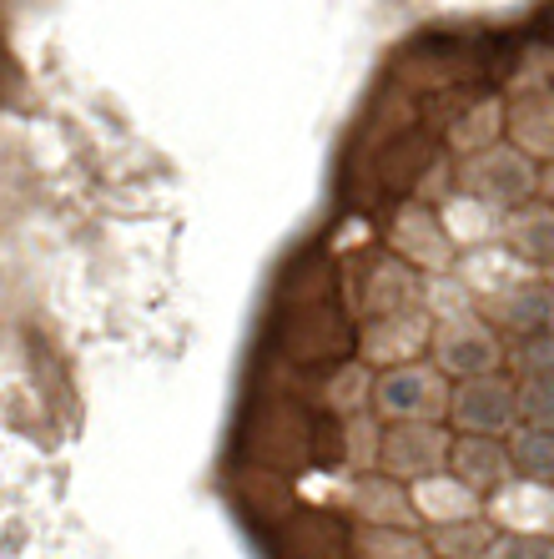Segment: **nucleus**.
I'll return each mask as SVG.
<instances>
[{
  "instance_id": "15",
  "label": "nucleus",
  "mask_w": 554,
  "mask_h": 559,
  "mask_svg": "<svg viewBox=\"0 0 554 559\" xmlns=\"http://www.w3.org/2000/svg\"><path fill=\"white\" fill-rule=\"evenodd\" d=\"M453 277L474 293V302H490L499 298L504 287L524 283V277H540L529 273L524 262H515V252L504 248V242H494V248H474V252H459V262H453Z\"/></svg>"
},
{
  "instance_id": "24",
  "label": "nucleus",
  "mask_w": 554,
  "mask_h": 559,
  "mask_svg": "<svg viewBox=\"0 0 554 559\" xmlns=\"http://www.w3.org/2000/svg\"><path fill=\"white\" fill-rule=\"evenodd\" d=\"M504 368L515 383H529V378H554V333H534V338L504 343Z\"/></svg>"
},
{
  "instance_id": "14",
  "label": "nucleus",
  "mask_w": 554,
  "mask_h": 559,
  "mask_svg": "<svg viewBox=\"0 0 554 559\" xmlns=\"http://www.w3.org/2000/svg\"><path fill=\"white\" fill-rule=\"evenodd\" d=\"M449 474L464 484V489H474L479 499H490L494 489H504V484L515 479L504 439H453Z\"/></svg>"
},
{
  "instance_id": "1",
  "label": "nucleus",
  "mask_w": 554,
  "mask_h": 559,
  "mask_svg": "<svg viewBox=\"0 0 554 559\" xmlns=\"http://www.w3.org/2000/svg\"><path fill=\"white\" fill-rule=\"evenodd\" d=\"M453 192H469L474 202H484V207H494L499 217H509V212L529 207V202L540 197V167H534L524 152H515L509 142H499V146H490V152L464 156V162L453 167Z\"/></svg>"
},
{
  "instance_id": "21",
  "label": "nucleus",
  "mask_w": 554,
  "mask_h": 559,
  "mask_svg": "<svg viewBox=\"0 0 554 559\" xmlns=\"http://www.w3.org/2000/svg\"><path fill=\"white\" fill-rule=\"evenodd\" d=\"M509 468H515V479H529V484H554V433L550 429H524L519 424L509 439Z\"/></svg>"
},
{
  "instance_id": "9",
  "label": "nucleus",
  "mask_w": 554,
  "mask_h": 559,
  "mask_svg": "<svg viewBox=\"0 0 554 559\" xmlns=\"http://www.w3.org/2000/svg\"><path fill=\"white\" fill-rule=\"evenodd\" d=\"M484 514L499 534H529V539H554V484L509 479L484 499Z\"/></svg>"
},
{
  "instance_id": "23",
  "label": "nucleus",
  "mask_w": 554,
  "mask_h": 559,
  "mask_svg": "<svg viewBox=\"0 0 554 559\" xmlns=\"http://www.w3.org/2000/svg\"><path fill=\"white\" fill-rule=\"evenodd\" d=\"M353 559H434L428 539L419 530H358Z\"/></svg>"
},
{
  "instance_id": "18",
  "label": "nucleus",
  "mask_w": 554,
  "mask_h": 559,
  "mask_svg": "<svg viewBox=\"0 0 554 559\" xmlns=\"http://www.w3.org/2000/svg\"><path fill=\"white\" fill-rule=\"evenodd\" d=\"M499 142H504V102L499 96H479V102H469L464 111L449 121V152H459V162L490 152V146H499Z\"/></svg>"
},
{
  "instance_id": "12",
  "label": "nucleus",
  "mask_w": 554,
  "mask_h": 559,
  "mask_svg": "<svg viewBox=\"0 0 554 559\" xmlns=\"http://www.w3.org/2000/svg\"><path fill=\"white\" fill-rule=\"evenodd\" d=\"M349 509L363 520V530H419V509L409 499V484L388 474H363L349 489Z\"/></svg>"
},
{
  "instance_id": "3",
  "label": "nucleus",
  "mask_w": 554,
  "mask_h": 559,
  "mask_svg": "<svg viewBox=\"0 0 554 559\" xmlns=\"http://www.w3.org/2000/svg\"><path fill=\"white\" fill-rule=\"evenodd\" d=\"M449 378L434 364H403L374 378V418L378 424H444L449 418Z\"/></svg>"
},
{
  "instance_id": "13",
  "label": "nucleus",
  "mask_w": 554,
  "mask_h": 559,
  "mask_svg": "<svg viewBox=\"0 0 554 559\" xmlns=\"http://www.w3.org/2000/svg\"><path fill=\"white\" fill-rule=\"evenodd\" d=\"M499 242L515 252V262H524L529 273L544 277V273L554 267V207L534 197L529 207L509 212V217H504Z\"/></svg>"
},
{
  "instance_id": "6",
  "label": "nucleus",
  "mask_w": 554,
  "mask_h": 559,
  "mask_svg": "<svg viewBox=\"0 0 554 559\" xmlns=\"http://www.w3.org/2000/svg\"><path fill=\"white\" fill-rule=\"evenodd\" d=\"M388 252L409 262L419 277H444L459 262V248L449 242L444 222H438V207H428V202H403L393 227H388Z\"/></svg>"
},
{
  "instance_id": "5",
  "label": "nucleus",
  "mask_w": 554,
  "mask_h": 559,
  "mask_svg": "<svg viewBox=\"0 0 554 559\" xmlns=\"http://www.w3.org/2000/svg\"><path fill=\"white\" fill-rule=\"evenodd\" d=\"M453 433L449 424H384L378 474L399 484H424L434 474H449Z\"/></svg>"
},
{
  "instance_id": "7",
  "label": "nucleus",
  "mask_w": 554,
  "mask_h": 559,
  "mask_svg": "<svg viewBox=\"0 0 554 559\" xmlns=\"http://www.w3.org/2000/svg\"><path fill=\"white\" fill-rule=\"evenodd\" d=\"M428 338H434V318L424 308L393 312V318H374L363 323L358 338V364L363 368H403V364H424Z\"/></svg>"
},
{
  "instance_id": "20",
  "label": "nucleus",
  "mask_w": 554,
  "mask_h": 559,
  "mask_svg": "<svg viewBox=\"0 0 554 559\" xmlns=\"http://www.w3.org/2000/svg\"><path fill=\"white\" fill-rule=\"evenodd\" d=\"M378 449H384V424L374 414H353L338 418V464L353 474H374L378 468Z\"/></svg>"
},
{
  "instance_id": "25",
  "label": "nucleus",
  "mask_w": 554,
  "mask_h": 559,
  "mask_svg": "<svg viewBox=\"0 0 554 559\" xmlns=\"http://www.w3.org/2000/svg\"><path fill=\"white\" fill-rule=\"evenodd\" d=\"M519 424L554 433V378H529V383H519Z\"/></svg>"
},
{
  "instance_id": "8",
  "label": "nucleus",
  "mask_w": 554,
  "mask_h": 559,
  "mask_svg": "<svg viewBox=\"0 0 554 559\" xmlns=\"http://www.w3.org/2000/svg\"><path fill=\"white\" fill-rule=\"evenodd\" d=\"M479 312H484V323H490L504 343L534 338V333H554V293L544 277H524V283L504 287L499 298L479 302Z\"/></svg>"
},
{
  "instance_id": "4",
  "label": "nucleus",
  "mask_w": 554,
  "mask_h": 559,
  "mask_svg": "<svg viewBox=\"0 0 554 559\" xmlns=\"http://www.w3.org/2000/svg\"><path fill=\"white\" fill-rule=\"evenodd\" d=\"M428 364L453 383L504 373V338L484 323V312L444 318V323H434V338H428Z\"/></svg>"
},
{
  "instance_id": "11",
  "label": "nucleus",
  "mask_w": 554,
  "mask_h": 559,
  "mask_svg": "<svg viewBox=\"0 0 554 559\" xmlns=\"http://www.w3.org/2000/svg\"><path fill=\"white\" fill-rule=\"evenodd\" d=\"M358 302H363V312H368V323H374V318H393V312H413V308H424V277L413 273L409 262L393 258V252H378V258L368 262Z\"/></svg>"
},
{
  "instance_id": "22",
  "label": "nucleus",
  "mask_w": 554,
  "mask_h": 559,
  "mask_svg": "<svg viewBox=\"0 0 554 559\" xmlns=\"http://www.w3.org/2000/svg\"><path fill=\"white\" fill-rule=\"evenodd\" d=\"M374 368L363 364H343L333 378H328V389H322V399H328V408H333L338 418H353V414H374Z\"/></svg>"
},
{
  "instance_id": "28",
  "label": "nucleus",
  "mask_w": 554,
  "mask_h": 559,
  "mask_svg": "<svg viewBox=\"0 0 554 559\" xmlns=\"http://www.w3.org/2000/svg\"><path fill=\"white\" fill-rule=\"evenodd\" d=\"M544 283H550V293H554V267H550V273H544Z\"/></svg>"
},
{
  "instance_id": "27",
  "label": "nucleus",
  "mask_w": 554,
  "mask_h": 559,
  "mask_svg": "<svg viewBox=\"0 0 554 559\" xmlns=\"http://www.w3.org/2000/svg\"><path fill=\"white\" fill-rule=\"evenodd\" d=\"M540 202H550L554 207V162L550 167H540Z\"/></svg>"
},
{
  "instance_id": "17",
  "label": "nucleus",
  "mask_w": 554,
  "mask_h": 559,
  "mask_svg": "<svg viewBox=\"0 0 554 559\" xmlns=\"http://www.w3.org/2000/svg\"><path fill=\"white\" fill-rule=\"evenodd\" d=\"M438 222H444V233L459 252H474V248H494L504 233V217L484 202H474L469 192H449L438 202Z\"/></svg>"
},
{
  "instance_id": "26",
  "label": "nucleus",
  "mask_w": 554,
  "mask_h": 559,
  "mask_svg": "<svg viewBox=\"0 0 554 559\" xmlns=\"http://www.w3.org/2000/svg\"><path fill=\"white\" fill-rule=\"evenodd\" d=\"M490 559H554V539H529V534H504Z\"/></svg>"
},
{
  "instance_id": "16",
  "label": "nucleus",
  "mask_w": 554,
  "mask_h": 559,
  "mask_svg": "<svg viewBox=\"0 0 554 559\" xmlns=\"http://www.w3.org/2000/svg\"><path fill=\"white\" fill-rule=\"evenodd\" d=\"M409 499L419 509V524H428V530H444V524L479 520L484 514V499L474 489H464L453 474H434L424 484H409Z\"/></svg>"
},
{
  "instance_id": "2",
  "label": "nucleus",
  "mask_w": 554,
  "mask_h": 559,
  "mask_svg": "<svg viewBox=\"0 0 554 559\" xmlns=\"http://www.w3.org/2000/svg\"><path fill=\"white\" fill-rule=\"evenodd\" d=\"M444 424L453 439H509L519 429V383L509 373L453 383Z\"/></svg>"
},
{
  "instance_id": "10",
  "label": "nucleus",
  "mask_w": 554,
  "mask_h": 559,
  "mask_svg": "<svg viewBox=\"0 0 554 559\" xmlns=\"http://www.w3.org/2000/svg\"><path fill=\"white\" fill-rule=\"evenodd\" d=\"M504 142L524 152L534 167L554 162V86L544 92H515L504 102Z\"/></svg>"
},
{
  "instance_id": "19",
  "label": "nucleus",
  "mask_w": 554,
  "mask_h": 559,
  "mask_svg": "<svg viewBox=\"0 0 554 559\" xmlns=\"http://www.w3.org/2000/svg\"><path fill=\"white\" fill-rule=\"evenodd\" d=\"M424 539H428V555L434 559H490L504 534L490 524V514H479V520H459V524H444V530H428Z\"/></svg>"
}]
</instances>
